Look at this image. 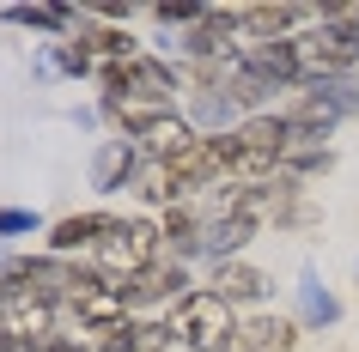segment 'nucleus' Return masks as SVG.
Wrapping results in <instances>:
<instances>
[{"mask_svg":"<svg viewBox=\"0 0 359 352\" xmlns=\"http://www.w3.org/2000/svg\"><path fill=\"white\" fill-rule=\"evenodd\" d=\"M170 334L189 352H226L238 334V316L219 292H189L183 304H170Z\"/></svg>","mask_w":359,"mask_h":352,"instance_id":"obj_1","label":"nucleus"},{"mask_svg":"<svg viewBox=\"0 0 359 352\" xmlns=\"http://www.w3.org/2000/svg\"><path fill=\"white\" fill-rule=\"evenodd\" d=\"M158 225L147 219H110V231H104V243H97V261H104V274L116 279H134V274H147L152 261H158Z\"/></svg>","mask_w":359,"mask_h":352,"instance_id":"obj_2","label":"nucleus"},{"mask_svg":"<svg viewBox=\"0 0 359 352\" xmlns=\"http://www.w3.org/2000/svg\"><path fill=\"white\" fill-rule=\"evenodd\" d=\"M292 55H299V79H329V73H341V67H353L359 49H353V37H347L341 24H323V31L292 37Z\"/></svg>","mask_w":359,"mask_h":352,"instance_id":"obj_3","label":"nucleus"},{"mask_svg":"<svg viewBox=\"0 0 359 352\" xmlns=\"http://www.w3.org/2000/svg\"><path fill=\"white\" fill-rule=\"evenodd\" d=\"M128 134L140 140V152H152V158H158V164L183 158V152H189L195 140H201V134H195V128H189V122H183L177 110H152V115H134V122H128Z\"/></svg>","mask_w":359,"mask_h":352,"instance_id":"obj_4","label":"nucleus"},{"mask_svg":"<svg viewBox=\"0 0 359 352\" xmlns=\"http://www.w3.org/2000/svg\"><path fill=\"white\" fill-rule=\"evenodd\" d=\"M280 115H286V128H292V134H317V140H323V134L347 115V92H335V85H311V92H299Z\"/></svg>","mask_w":359,"mask_h":352,"instance_id":"obj_5","label":"nucleus"},{"mask_svg":"<svg viewBox=\"0 0 359 352\" xmlns=\"http://www.w3.org/2000/svg\"><path fill=\"white\" fill-rule=\"evenodd\" d=\"M183 286H189V279H183V261H152L147 274H134V279H122V286H116V292H122V304H158V297H170V304H183Z\"/></svg>","mask_w":359,"mask_h":352,"instance_id":"obj_6","label":"nucleus"},{"mask_svg":"<svg viewBox=\"0 0 359 352\" xmlns=\"http://www.w3.org/2000/svg\"><path fill=\"white\" fill-rule=\"evenodd\" d=\"M292 340H299L292 316H250V322H238L226 352H292Z\"/></svg>","mask_w":359,"mask_h":352,"instance_id":"obj_7","label":"nucleus"},{"mask_svg":"<svg viewBox=\"0 0 359 352\" xmlns=\"http://www.w3.org/2000/svg\"><path fill=\"white\" fill-rule=\"evenodd\" d=\"M231 19H238V31H250L256 43H286L292 24L311 19V6H286V0H274V6H231Z\"/></svg>","mask_w":359,"mask_h":352,"instance_id":"obj_8","label":"nucleus"},{"mask_svg":"<svg viewBox=\"0 0 359 352\" xmlns=\"http://www.w3.org/2000/svg\"><path fill=\"white\" fill-rule=\"evenodd\" d=\"M104 231H110V213H74V219H61L55 231H49V249H55V255L97 249V243H104Z\"/></svg>","mask_w":359,"mask_h":352,"instance_id":"obj_9","label":"nucleus"},{"mask_svg":"<svg viewBox=\"0 0 359 352\" xmlns=\"http://www.w3.org/2000/svg\"><path fill=\"white\" fill-rule=\"evenodd\" d=\"M231 31H238L231 6H208V13L195 19V31H189L183 43H189V55H231Z\"/></svg>","mask_w":359,"mask_h":352,"instance_id":"obj_10","label":"nucleus"},{"mask_svg":"<svg viewBox=\"0 0 359 352\" xmlns=\"http://www.w3.org/2000/svg\"><path fill=\"white\" fill-rule=\"evenodd\" d=\"M213 292L226 297V304H256V297L268 292V279L256 274V267H250V261H219V274H213Z\"/></svg>","mask_w":359,"mask_h":352,"instance_id":"obj_11","label":"nucleus"},{"mask_svg":"<svg viewBox=\"0 0 359 352\" xmlns=\"http://www.w3.org/2000/svg\"><path fill=\"white\" fill-rule=\"evenodd\" d=\"M238 140H244V152L280 158V152H286V140H292V128H286V115H250L244 128H238Z\"/></svg>","mask_w":359,"mask_h":352,"instance_id":"obj_12","label":"nucleus"},{"mask_svg":"<svg viewBox=\"0 0 359 352\" xmlns=\"http://www.w3.org/2000/svg\"><path fill=\"white\" fill-rule=\"evenodd\" d=\"M158 237H165L177 255H195V249H201V213H189V206H170V219L158 225Z\"/></svg>","mask_w":359,"mask_h":352,"instance_id":"obj_13","label":"nucleus"},{"mask_svg":"<svg viewBox=\"0 0 359 352\" xmlns=\"http://www.w3.org/2000/svg\"><path fill=\"white\" fill-rule=\"evenodd\" d=\"M280 170H329V146L317 134H292L286 152H280Z\"/></svg>","mask_w":359,"mask_h":352,"instance_id":"obj_14","label":"nucleus"},{"mask_svg":"<svg viewBox=\"0 0 359 352\" xmlns=\"http://www.w3.org/2000/svg\"><path fill=\"white\" fill-rule=\"evenodd\" d=\"M128 170H134V146H128V140H110L104 158H97V188H116Z\"/></svg>","mask_w":359,"mask_h":352,"instance_id":"obj_15","label":"nucleus"},{"mask_svg":"<svg viewBox=\"0 0 359 352\" xmlns=\"http://www.w3.org/2000/svg\"><path fill=\"white\" fill-rule=\"evenodd\" d=\"M6 19L13 24H37V31H61V24H67V6H13Z\"/></svg>","mask_w":359,"mask_h":352,"instance_id":"obj_16","label":"nucleus"},{"mask_svg":"<svg viewBox=\"0 0 359 352\" xmlns=\"http://www.w3.org/2000/svg\"><path fill=\"white\" fill-rule=\"evenodd\" d=\"M304 310L317 316V322H335V297L317 292V279H304Z\"/></svg>","mask_w":359,"mask_h":352,"instance_id":"obj_17","label":"nucleus"},{"mask_svg":"<svg viewBox=\"0 0 359 352\" xmlns=\"http://www.w3.org/2000/svg\"><path fill=\"white\" fill-rule=\"evenodd\" d=\"M61 67H67V73H92V49H79V43H67V49H61Z\"/></svg>","mask_w":359,"mask_h":352,"instance_id":"obj_18","label":"nucleus"},{"mask_svg":"<svg viewBox=\"0 0 359 352\" xmlns=\"http://www.w3.org/2000/svg\"><path fill=\"white\" fill-rule=\"evenodd\" d=\"M201 13H208V6H189V0H165V6H158V19H165V24H177V19H201Z\"/></svg>","mask_w":359,"mask_h":352,"instance_id":"obj_19","label":"nucleus"},{"mask_svg":"<svg viewBox=\"0 0 359 352\" xmlns=\"http://www.w3.org/2000/svg\"><path fill=\"white\" fill-rule=\"evenodd\" d=\"M31 213H19V206H6V213H0V237H19V231H31Z\"/></svg>","mask_w":359,"mask_h":352,"instance_id":"obj_20","label":"nucleus"}]
</instances>
